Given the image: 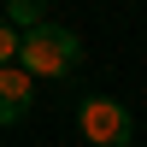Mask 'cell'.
Segmentation results:
<instances>
[{"mask_svg":"<svg viewBox=\"0 0 147 147\" xmlns=\"http://www.w3.org/2000/svg\"><path fill=\"white\" fill-rule=\"evenodd\" d=\"M18 65L30 71V77H71V71L82 65V41L71 30H59V24H41V30L24 35Z\"/></svg>","mask_w":147,"mask_h":147,"instance_id":"obj_1","label":"cell"},{"mask_svg":"<svg viewBox=\"0 0 147 147\" xmlns=\"http://www.w3.org/2000/svg\"><path fill=\"white\" fill-rule=\"evenodd\" d=\"M77 129H82L88 147H129L136 118H129L112 94H82V100H77Z\"/></svg>","mask_w":147,"mask_h":147,"instance_id":"obj_2","label":"cell"},{"mask_svg":"<svg viewBox=\"0 0 147 147\" xmlns=\"http://www.w3.org/2000/svg\"><path fill=\"white\" fill-rule=\"evenodd\" d=\"M30 106H35V77L24 65H6L0 71V124H18Z\"/></svg>","mask_w":147,"mask_h":147,"instance_id":"obj_3","label":"cell"},{"mask_svg":"<svg viewBox=\"0 0 147 147\" xmlns=\"http://www.w3.org/2000/svg\"><path fill=\"white\" fill-rule=\"evenodd\" d=\"M6 24H12V30H18V35H30V30H41V0H12V6H6Z\"/></svg>","mask_w":147,"mask_h":147,"instance_id":"obj_4","label":"cell"},{"mask_svg":"<svg viewBox=\"0 0 147 147\" xmlns=\"http://www.w3.org/2000/svg\"><path fill=\"white\" fill-rule=\"evenodd\" d=\"M18 47H24V35L12 30L6 18H0V71H6V65H18Z\"/></svg>","mask_w":147,"mask_h":147,"instance_id":"obj_5","label":"cell"}]
</instances>
